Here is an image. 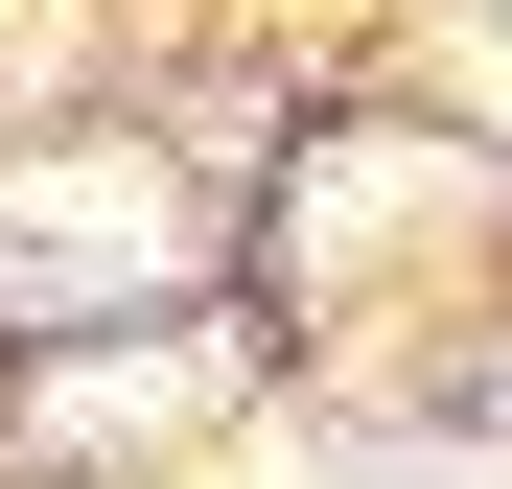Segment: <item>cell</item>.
Masks as SVG:
<instances>
[{
  "mask_svg": "<svg viewBox=\"0 0 512 489\" xmlns=\"http://www.w3.org/2000/svg\"><path fill=\"white\" fill-rule=\"evenodd\" d=\"M187 257V187H140V163H24L0 187V303H117Z\"/></svg>",
  "mask_w": 512,
  "mask_h": 489,
  "instance_id": "1",
  "label": "cell"
},
{
  "mask_svg": "<svg viewBox=\"0 0 512 489\" xmlns=\"http://www.w3.org/2000/svg\"><path fill=\"white\" fill-rule=\"evenodd\" d=\"M187 396H210V350H94V373L47 396V443H117V420H187Z\"/></svg>",
  "mask_w": 512,
  "mask_h": 489,
  "instance_id": "2",
  "label": "cell"
}]
</instances>
